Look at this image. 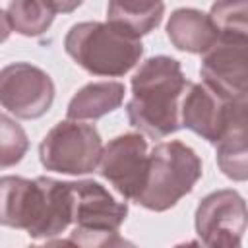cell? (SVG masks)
<instances>
[{"mask_svg": "<svg viewBox=\"0 0 248 248\" xmlns=\"http://www.w3.org/2000/svg\"><path fill=\"white\" fill-rule=\"evenodd\" d=\"M244 108H248V101H227L207 85L190 81L180 99V126L217 143Z\"/></svg>", "mask_w": 248, "mask_h": 248, "instance_id": "cell-6", "label": "cell"}, {"mask_svg": "<svg viewBox=\"0 0 248 248\" xmlns=\"http://www.w3.org/2000/svg\"><path fill=\"white\" fill-rule=\"evenodd\" d=\"M248 41L217 39L202 54V83L227 101H246L248 95Z\"/></svg>", "mask_w": 248, "mask_h": 248, "instance_id": "cell-8", "label": "cell"}, {"mask_svg": "<svg viewBox=\"0 0 248 248\" xmlns=\"http://www.w3.org/2000/svg\"><path fill=\"white\" fill-rule=\"evenodd\" d=\"M43 190L41 215L35 227L27 232L31 238H54L72 223V182L50 176H37Z\"/></svg>", "mask_w": 248, "mask_h": 248, "instance_id": "cell-12", "label": "cell"}, {"mask_svg": "<svg viewBox=\"0 0 248 248\" xmlns=\"http://www.w3.org/2000/svg\"><path fill=\"white\" fill-rule=\"evenodd\" d=\"M167 37L182 52L203 54L215 45L217 31L207 14L196 8H178L169 16Z\"/></svg>", "mask_w": 248, "mask_h": 248, "instance_id": "cell-13", "label": "cell"}, {"mask_svg": "<svg viewBox=\"0 0 248 248\" xmlns=\"http://www.w3.org/2000/svg\"><path fill=\"white\" fill-rule=\"evenodd\" d=\"M29 149V138L21 124L0 112V169L16 167Z\"/></svg>", "mask_w": 248, "mask_h": 248, "instance_id": "cell-19", "label": "cell"}, {"mask_svg": "<svg viewBox=\"0 0 248 248\" xmlns=\"http://www.w3.org/2000/svg\"><path fill=\"white\" fill-rule=\"evenodd\" d=\"M188 83L176 58L159 54L143 60L132 76V99L126 105L130 126L153 140L178 132L180 99Z\"/></svg>", "mask_w": 248, "mask_h": 248, "instance_id": "cell-1", "label": "cell"}, {"mask_svg": "<svg viewBox=\"0 0 248 248\" xmlns=\"http://www.w3.org/2000/svg\"><path fill=\"white\" fill-rule=\"evenodd\" d=\"M43 190L37 178L2 176L0 178V225L12 229H33L41 215Z\"/></svg>", "mask_w": 248, "mask_h": 248, "instance_id": "cell-10", "label": "cell"}, {"mask_svg": "<svg viewBox=\"0 0 248 248\" xmlns=\"http://www.w3.org/2000/svg\"><path fill=\"white\" fill-rule=\"evenodd\" d=\"M163 2H110L107 6V21L118 25L130 35L141 39L151 33L163 19Z\"/></svg>", "mask_w": 248, "mask_h": 248, "instance_id": "cell-16", "label": "cell"}, {"mask_svg": "<svg viewBox=\"0 0 248 248\" xmlns=\"http://www.w3.org/2000/svg\"><path fill=\"white\" fill-rule=\"evenodd\" d=\"M103 153L101 134L93 124L60 120L39 145V159L46 170L60 174H87L99 167Z\"/></svg>", "mask_w": 248, "mask_h": 248, "instance_id": "cell-4", "label": "cell"}, {"mask_svg": "<svg viewBox=\"0 0 248 248\" xmlns=\"http://www.w3.org/2000/svg\"><path fill=\"white\" fill-rule=\"evenodd\" d=\"M45 248H79V244L68 236V238H52V240H48Z\"/></svg>", "mask_w": 248, "mask_h": 248, "instance_id": "cell-21", "label": "cell"}, {"mask_svg": "<svg viewBox=\"0 0 248 248\" xmlns=\"http://www.w3.org/2000/svg\"><path fill=\"white\" fill-rule=\"evenodd\" d=\"M196 232L202 240L217 231H232L244 234L246 231V202L231 188L207 194L196 209Z\"/></svg>", "mask_w": 248, "mask_h": 248, "instance_id": "cell-11", "label": "cell"}, {"mask_svg": "<svg viewBox=\"0 0 248 248\" xmlns=\"http://www.w3.org/2000/svg\"><path fill=\"white\" fill-rule=\"evenodd\" d=\"M124 93L126 87L120 81H91L70 99L66 108L68 120H97L116 110L124 101Z\"/></svg>", "mask_w": 248, "mask_h": 248, "instance_id": "cell-14", "label": "cell"}, {"mask_svg": "<svg viewBox=\"0 0 248 248\" xmlns=\"http://www.w3.org/2000/svg\"><path fill=\"white\" fill-rule=\"evenodd\" d=\"M202 178L200 155L180 140L161 141L147 153L143 190L134 200L149 211H167L190 194Z\"/></svg>", "mask_w": 248, "mask_h": 248, "instance_id": "cell-3", "label": "cell"}, {"mask_svg": "<svg viewBox=\"0 0 248 248\" xmlns=\"http://www.w3.org/2000/svg\"><path fill=\"white\" fill-rule=\"evenodd\" d=\"M207 16L217 31V39L248 41V4L244 0L215 2Z\"/></svg>", "mask_w": 248, "mask_h": 248, "instance_id": "cell-18", "label": "cell"}, {"mask_svg": "<svg viewBox=\"0 0 248 248\" xmlns=\"http://www.w3.org/2000/svg\"><path fill=\"white\" fill-rule=\"evenodd\" d=\"M128 203L114 196L95 180L72 182V223L76 229L118 232L126 221Z\"/></svg>", "mask_w": 248, "mask_h": 248, "instance_id": "cell-9", "label": "cell"}, {"mask_svg": "<svg viewBox=\"0 0 248 248\" xmlns=\"http://www.w3.org/2000/svg\"><path fill=\"white\" fill-rule=\"evenodd\" d=\"M64 50L93 76L120 78L140 62L143 43L108 21H79L66 33Z\"/></svg>", "mask_w": 248, "mask_h": 248, "instance_id": "cell-2", "label": "cell"}, {"mask_svg": "<svg viewBox=\"0 0 248 248\" xmlns=\"http://www.w3.org/2000/svg\"><path fill=\"white\" fill-rule=\"evenodd\" d=\"M248 116H246V108L240 110L234 120L231 122L229 130L223 134V138L215 143L217 145V165L223 170V174L231 180L236 182H244L248 178Z\"/></svg>", "mask_w": 248, "mask_h": 248, "instance_id": "cell-15", "label": "cell"}, {"mask_svg": "<svg viewBox=\"0 0 248 248\" xmlns=\"http://www.w3.org/2000/svg\"><path fill=\"white\" fill-rule=\"evenodd\" d=\"M12 33V27H10V21H8V16H6V10L0 8V43H4Z\"/></svg>", "mask_w": 248, "mask_h": 248, "instance_id": "cell-22", "label": "cell"}, {"mask_svg": "<svg viewBox=\"0 0 248 248\" xmlns=\"http://www.w3.org/2000/svg\"><path fill=\"white\" fill-rule=\"evenodd\" d=\"M72 240L79 244V248H138L128 238L120 236L118 232H101V231H83L74 229L70 234Z\"/></svg>", "mask_w": 248, "mask_h": 248, "instance_id": "cell-20", "label": "cell"}, {"mask_svg": "<svg viewBox=\"0 0 248 248\" xmlns=\"http://www.w3.org/2000/svg\"><path fill=\"white\" fill-rule=\"evenodd\" d=\"M27 248H45V246H37V244H33V246H27Z\"/></svg>", "mask_w": 248, "mask_h": 248, "instance_id": "cell-24", "label": "cell"}, {"mask_svg": "<svg viewBox=\"0 0 248 248\" xmlns=\"http://www.w3.org/2000/svg\"><path fill=\"white\" fill-rule=\"evenodd\" d=\"M6 16H8L12 31L23 37H39L52 25L56 12H54L52 2L14 0L8 4Z\"/></svg>", "mask_w": 248, "mask_h": 248, "instance_id": "cell-17", "label": "cell"}, {"mask_svg": "<svg viewBox=\"0 0 248 248\" xmlns=\"http://www.w3.org/2000/svg\"><path fill=\"white\" fill-rule=\"evenodd\" d=\"M54 103L52 78L29 62H14L0 70V105L17 118L35 120Z\"/></svg>", "mask_w": 248, "mask_h": 248, "instance_id": "cell-5", "label": "cell"}, {"mask_svg": "<svg viewBox=\"0 0 248 248\" xmlns=\"http://www.w3.org/2000/svg\"><path fill=\"white\" fill-rule=\"evenodd\" d=\"M172 248H203V246L198 240H188V242H180V244H176Z\"/></svg>", "mask_w": 248, "mask_h": 248, "instance_id": "cell-23", "label": "cell"}, {"mask_svg": "<svg viewBox=\"0 0 248 248\" xmlns=\"http://www.w3.org/2000/svg\"><path fill=\"white\" fill-rule=\"evenodd\" d=\"M99 174L108 180L122 198L136 200L143 190L147 176L145 138L136 132L112 138L103 147L99 159Z\"/></svg>", "mask_w": 248, "mask_h": 248, "instance_id": "cell-7", "label": "cell"}]
</instances>
